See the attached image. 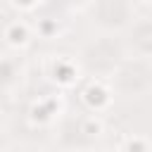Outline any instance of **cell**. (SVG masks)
<instances>
[{
  "instance_id": "1",
  "label": "cell",
  "mask_w": 152,
  "mask_h": 152,
  "mask_svg": "<svg viewBox=\"0 0 152 152\" xmlns=\"http://www.w3.org/2000/svg\"><path fill=\"white\" fill-rule=\"evenodd\" d=\"M88 10L93 12V21H97L102 28H109V31L124 28L133 19V5L119 2V0L93 2V5H88Z\"/></svg>"
},
{
  "instance_id": "2",
  "label": "cell",
  "mask_w": 152,
  "mask_h": 152,
  "mask_svg": "<svg viewBox=\"0 0 152 152\" xmlns=\"http://www.w3.org/2000/svg\"><path fill=\"white\" fill-rule=\"evenodd\" d=\"M81 102L90 114H102V112H107L112 107L114 95H112V88L102 78H90L81 88Z\"/></svg>"
},
{
  "instance_id": "3",
  "label": "cell",
  "mask_w": 152,
  "mask_h": 152,
  "mask_svg": "<svg viewBox=\"0 0 152 152\" xmlns=\"http://www.w3.org/2000/svg\"><path fill=\"white\" fill-rule=\"evenodd\" d=\"M48 78L57 88H71L81 78V64L74 57H52L48 62Z\"/></svg>"
},
{
  "instance_id": "4",
  "label": "cell",
  "mask_w": 152,
  "mask_h": 152,
  "mask_svg": "<svg viewBox=\"0 0 152 152\" xmlns=\"http://www.w3.org/2000/svg\"><path fill=\"white\" fill-rule=\"evenodd\" d=\"M62 112V95H43L31 102L28 107V121L33 126H48L57 114Z\"/></svg>"
},
{
  "instance_id": "5",
  "label": "cell",
  "mask_w": 152,
  "mask_h": 152,
  "mask_svg": "<svg viewBox=\"0 0 152 152\" xmlns=\"http://www.w3.org/2000/svg\"><path fill=\"white\" fill-rule=\"evenodd\" d=\"M2 38H5V43H7L10 48H14V50H24V48L31 43V28H28L26 21L14 19V21H10V24L5 26Z\"/></svg>"
},
{
  "instance_id": "6",
  "label": "cell",
  "mask_w": 152,
  "mask_h": 152,
  "mask_svg": "<svg viewBox=\"0 0 152 152\" xmlns=\"http://www.w3.org/2000/svg\"><path fill=\"white\" fill-rule=\"evenodd\" d=\"M119 152H152V145L142 135H126L119 145Z\"/></svg>"
},
{
  "instance_id": "7",
  "label": "cell",
  "mask_w": 152,
  "mask_h": 152,
  "mask_svg": "<svg viewBox=\"0 0 152 152\" xmlns=\"http://www.w3.org/2000/svg\"><path fill=\"white\" fill-rule=\"evenodd\" d=\"M36 31H38V36L40 38H57L59 33H62V24L55 19V17H43V19H38V24H36Z\"/></svg>"
},
{
  "instance_id": "8",
  "label": "cell",
  "mask_w": 152,
  "mask_h": 152,
  "mask_svg": "<svg viewBox=\"0 0 152 152\" xmlns=\"http://www.w3.org/2000/svg\"><path fill=\"white\" fill-rule=\"evenodd\" d=\"M81 133L83 135H90V138H97L104 133V121L97 116V114H88L81 119Z\"/></svg>"
},
{
  "instance_id": "9",
  "label": "cell",
  "mask_w": 152,
  "mask_h": 152,
  "mask_svg": "<svg viewBox=\"0 0 152 152\" xmlns=\"http://www.w3.org/2000/svg\"><path fill=\"white\" fill-rule=\"evenodd\" d=\"M43 2H38V0H33V2H10V7L12 10H17V12H33V10H38Z\"/></svg>"
}]
</instances>
